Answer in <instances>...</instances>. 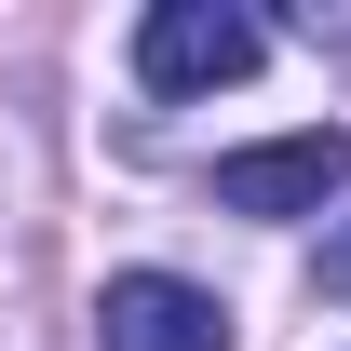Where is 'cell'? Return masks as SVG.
Returning a JSON list of instances; mask_svg holds the SVG:
<instances>
[{
    "instance_id": "obj_1",
    "label": "cell",
    "mask_w": 351,
    "mask_h": 351,
    "mask_svg": "<svg viewBox=\"0 0 351 351\" xmlns=\"http://www.w3.org/2000/svg\"><path fill=\"white\" fill-rule=\"evenodd\" d=\"M270 27L257 14H230V0H162L149 27H135V82L149 95H217V82H257Z\"/></svg>"
},
{
    "instance_id": "obj_2",
    "label": "cell",
    "mask_w": 351,
    "mask_h": 351,
    "mask_svg": "<svg viewBox=\"0 0 351 351\" xmlns=\"http://www.w3.org/2000/svg\"><path fill=\"white\" fill-rule=\"evenodd\" d=\"M338 189H351V135H338V122L217 162V203H230V217H311V203H338Z\"/></svg>"
},
{
    "instance_id": "obj_3",
    "label": "cell",
    "mask_w": 351,
    "mask_h": 351,
    "mask_svg": "<svg viewBox=\"0 0 351 351\" xmlns=\"http://www.w3.org/2000/svg\"><path fill=\"white\" fill-rule=\"evenodd\" d=\"M95 351H230V311L176 270H122L95 298Z\"/></svg>"
}]
</instances>
